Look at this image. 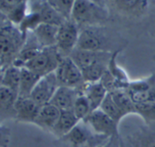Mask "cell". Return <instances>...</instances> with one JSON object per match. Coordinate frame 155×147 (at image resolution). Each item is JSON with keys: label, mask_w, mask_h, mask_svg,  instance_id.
<instances>
[{"label": "cell", "mask_w": 155, "mask_h": 147, "mask_svg": "<svg viewBox=\"0 0 155 147\" xmlns=\"http://www.w3.org/2000/svg\"><path fill=\"white\" fill-rule=\"evenodd\" d=\"M26 34L22 32L17 25H15L5 18L2 22L0 31V53L1 68L12 65L23 48L26 41Z\"/></svg>", "instance_id": "cell-1"}, {"label": "cell", "mask_w": 155, "mask_h": 147, "mask_svg": "<svg viewBox=\"0 0 155 147\" xmlns=\"http://www.w3.org/2000/svg\"><path fill=\"white\" fill-rule=\"evenodd\" d=\"M109 18L108 8L91 0H75L71 19L80 27H97Z\"/></svg>", "instance_id": "cell-2"}, {"label": "cell", "mask_w": 155, "mask_h": 147, "mask_svg": "<svg viewBox=\"0 0 155 147\" xmlns=\"http://www.w3.org/2000/svg\"><path fill=\"white\" fill-rule=\"evenodd\" d=\"M63 58L56 46L42 48L24 67L42 77L55 72Z\"/></svg>", "instance_id": "cell-3"}, {"label": "cell", "mask_w": 155, "mask_h": 147, "mask_svg": "<svg viewBox=\"0 0 155 147\" xmlns=\"http://www.w3.org/2000/svg\"><path fill=\"white\" fill-rule=\"evenodd\" d=\"M54 73L59 85L62 86L80 90L85 83L81 69L70 56H65L62 59Z\"/></svg>", "instance_id": "cell-4"}, {"label": "cell", "mask_w": 155, "mask_h": 147, "mask_svg": "<svg viewBox=\"0 0 155 147\" xmlns=\"http://www.w3.org/2000/svg\"><path fill=\"white\" fill-rule=\"evenodd\" d=\"M80 32L79 26L72 19L59 25L55 46L64 57L69 56L76 49Z\"/></svg>", "instance_id": "cell-5"}, {"label": "cell", "mask_w": 155, "mask_h": 147, "mask_svg": "<svg viewBox=\"0 0 155 147\" xmlns=\"http://www.w3.org/2000/svg\"><path fill=\"white\" fill-rule=\"evenodd\" d=\"M94 135L105 138H112L118 135L119 125L104 113L100 108L93 111L84 120Z\"/></svg>", "instance_id": "cell-6"}, {"label": "cell", "mask_w": 155, "mask_h": 147, "mask_svg": "<svg viewBox=\"0 0 155 147\" xmlns=\"http://www.w3.org/2000/svg\"><path fill=\"white\" fill-rule=\"evenodd\" d=\"M59 86L55 73H51L39 79L30 97L41 106L49 104Z\"/></svg>", "instance_id": "cell-7"}, {"label": "cell", "mask_w": 155, "mask_h": 147, "mask_svg": "<svg viewBox=\"0 0 155 147\" xmlns=\"http://www.w3.org/2000/svg\"><path fill=\"white\" fill-rule=\"evenodd\" d=\"M106 3L121 15L129 17L142 16L149 6V0H106Z\"/></svg>", "instance_id": "cell-8"}, {"label": "cell", "mask_w": 155, "mask_h": 147, "mask_svg": "<svg viewBox=\"0 0 155 147\" xmlns=\"http://www.w3.org/2000/svg\"><path fill=\"white\" fill-rule=\"evenodd\" d=\"M41 105L35 102L31 97H19L15 103V119L22 123L34 124Z\"/></svg>", "instance_id": "cell-9"}, {"label": "cell", "mask_w": 155, "mask_h": 147, "mask_svg": "<svg viewBox=\"0 0 155 147\" xmlns=\"http://www.w3.org/2000/svg\"><path fill=\"white\" fill-rule=\"evenodd\" d=\"M79 92H81L87 98L93 111L100 108L102 103L109 93L107 88L101 81L93 83L85 82Z\"/></svg>", "instance_id": "cell-10"}, {"label": "cell", "mask_w": 155, "mask_h": 147, "mask_svg": "<svg viewBox=\"0 0 155 147\" xmlns=\"http://www.w3.org/2000/svg\"><path fill=\"white\" fill-rule=\"evenodd\" d=\"M94 136H98L94 134L84 121H80L63 139L74 147H84L87 145Z\"/></svg>", "instance_id": "cell-11"}, {"label": "cell", "mask_w": 155, "mask_h": 147, "mask_svg": "<svg viewBox=\"0 0 155 147\" xmlns=\"http://www.w3.org/2000/svg\"><path fill=\"white\" fill-rule=\"evenodd\" d=\"M59 25L41 23L31 33L41 48L52 47L56 45Z\"/></svg>", "instance_id": "cell-12"}, {"label": "cell", "mask_w": 155, "mask_h": 147, "mask_svg": "<svg viewBox=\"0 0 155 147\" xmlns=\"http://www.w3.org/2000/svg\"><path fill=\"white\" fill-rule=\"evenodd\" d=\"M76 49L85 51H106L104 38L92 27H85L80 32Z\"/></svg>", "instance_id": "cell-13"}, {"label": "cell", "mask_w": 155, "mask_h": 147, "mask_svg": "<svg viewBox=\"0 0 155 147\" xmlns=\"http://www.w3.org/2000/svg\"><path fill=\"white\" fill-rule=\"evenodd\" d=\"M60 115L61 110L53 104L49 103L44 105L41 106L34 125H37L43 130L49 131L51 133L55 124L57 123Z\"/></svg>", "instance_id": "cell-14"}, {"label": "cell", "mask_w": 155, "mask_h": 147, "mask_svg": "<svg viewBox=\"0 0 155 147\" xmlns=\"http://www.w3.org/2000/svg\"><path fill=\"white\" fill-rule=\"evenodd\" d=\"M79 93L80 92L78 89L60 85L54 93L50 103L55 105L61 111L73 110L75 99L77 98Z\"/></svg>", "instance_id": "cell-15"}, {"label": "cell", "mask_w": 155, "mask_h": 147, "mask_svg": "<svg viewBox=\"0 0 155 147\" xmlns=\"http://www.w3.org/2000/svg\"><path fill=\"white\" fill-rule=\"evenodd\" d=\"M31 11L36 12L40 15L42 23L60 25L65 21V19L50 5L47 0L35 1L33 4Z\"/></svg>", "instance_id": "cell-16"}, {"label": "cell", "mask_w": 155, "mask_h": 147, "mask_svg": "<svg viewBox=\"0 0 155 147\" xmlns=\"http://www.w3.org/2000/svg\"><path fill=\"white\" fill-rule=\"evenodd\" d=\"M18 95L11 91L10 89L2 86L0 87V112L2 122L5 119L15 118V103L17 101Z\"/></svg>", "instance_id": "cell-17"}, {"label": "cell", "mask_w": 155, "mask_h": 147, "mask_svg": "<svg viewBox=\"0 0 155 147\" xmlns=\"http://www.w3.org/2000/svg\"><path fill=\"white\" fill-rule=\"evenodd\" d=\"M79 122L80 120L76 117L73 110L61 111L59 119L55 124L54 127L53 128V130L51 131V133L58 138H63Z\"/></svg>", "instance_id": "cell-18"}, {"label": "cell", "mask_w": 155, "mask_h": 147, "mask_svg": "<svg viewBox=\"0 0 155 147\" xmlns=\"http://www.w3.org/2000/svg\"><path fill=\"white\" fill-rule=\"evenodd\" d=\"M21 68L15 65H10L2 69L1 85L5 86L16 95L19 92L20 79H21Z\"/></svg>", "instance_id": "cell-19"}, {"label": "cell", "mask_w": 155, "mask_h": 147, "mask_svg": "<svg viewBox=\"0 0 155 147\" xmlns=\"http://www.w3.org/2000/svg\"><path fill=\"white\" fill-rule=\"evenodd\" d=\"M41 76L37 75L34 72L25 67L21 68V79L18 96L19 97H30L34 88L38 83Z\"/></svg>", "instance_id": "cell-20"}, {"label": "cell", "mask_w": 155, "mask_h": 147, "mask_svg": "<svg viewBox=\"0 0 155 147\" xmlns=\"http://www.w3.org/2000/svg\"><path fill=\"white\" fill-rule=\"evenodd\" d=\"M109 93L125 116L128 115H135V104L131 99L126 89H115Z\"/></svg>", "instance_id": "cell-21"}, {"label": "cell", "mask_w": 155, "mask_h": 147, "mask_svg": "<svg viewBox=\"0 0 155 147\" xmlns=\"http://www.w3.org/2000/svg\"><path fill=\"white\" fill-rule=\"evenodd\" d=\"M100 109L104 113H105L109 117H111L118 125L121 123L123 118L125 117V115L123 113V111L119 108L117 104L114 102V100L112 97L110 93H108L105 99L102 103V105L100 106Z\"/></svg>", "instance_id": "cell-22"}, {"label": "cell", "mask_w": 155, "mask_h": 147, "mask_svg": "<svg viewBox=\"0 0 155 147\" xmlns=\"http://www.w3.org/2000/svg\"><path fill=\"white\" fill-rule=\"evenodd\" d=\"M73 111L80 121L85 120L88 117V115L93 112L87 98L81 92L79 93L77 98L75 99Z\"/></svg>", "instance_id": "cell-23"}, {"label": "cell", "mask_w": 155, "mask_h": 147, "mask_svg": "<svg viewBox=\"0 0 155 147\" xmlns=\"http://www.w3.org/2000/svg\"><path fill=\"white\" fill-rule=\"evenodd\" d=\"M47 2L65 20L71 19L75 0H47Z\"/></svg>", "instance_id": "cell-24"}, {"label": "cell", "mask_w": 155, "mask_h": 147, "mask_svg": "<svg viewBox=\"0 0 155 147\" xmlns=\"http://www.w3.org/2000/svg\"><path fill=\"white\" fill-rule=\"evenodd\" d=\"M135 115L146 122H155V102L135 104Z\"/></svg>", "instance_id": "cell-25"}, {"label": "cell", "mask_w": 155, "mask_h": 147, "mask_svg": "<svg viewBox=\"0 0 155 147\" xmlns=\"http://www.w3.org/2000/svg\"><path fill=\"white\" fill-rule=\"evenodd\" d=\"M28 1L29 0H1V12L2 14H5L11 8L28 3Z\"/></svg>", "instance_id": "cell-26"}, {"label": "cell", "mask_w": 155, "mask_h": 147, "mask_svg": "<svg viewBox=\"0 0 155 147\" xmlns=\"http://www.w3.org/2000/svg\"><path fill=\"white\" fill-rule=\"evenodd\" d=\"M9 131L5 129L4 126L1 128V147H7L9 144Z\"/></svg>", "instance_id": "cell-27"}, {"label": "cell", "mask_w": 155, "mask_h": 147, "mask_svg": "<svg viewBox=\"0 0 155 147\" xmlns=\"http://www.w3.org/2000/svg\"><path fill=\"white\" fill-rule=\"evenodd\" d=\"M91 1H93V2H94V3H96V4H98V5H102V6L107 7V3H106V0H91Z\"/></svg>", "instance_id": "cell-28"}, {"label": "cell", "mask_w": 155, "mask_h": 147, "mask_svg": "<svg viewBox=\"0 0 155 147\" xmlns=\"http://www.w3.org/2000/svg\"><path fill=\"white\" fill-rule=\"evenodd\" d=\"M95 147H113V145H112L111 142H108V143H106L104 145H97V146Z\"/></svg>", "instance_id": "cell-29"}, {"label": "cell", "mask_w": 155, "mask_h": 147, "mask_svg": "<svg viewBox=\"0 0 155 147\" xmlns=\"http://www.w3.org/2000/svg\"><path fill=\"white\" fill-rule=\"evenodd\" d=\"M151 147H155V145H152V146Z\"/></svg>", "instance_id": "cell-30"}]
</instances>
